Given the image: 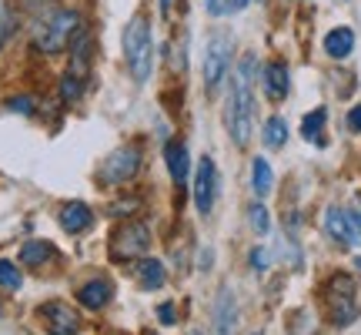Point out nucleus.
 <instances>
[{
	"label": "nucleus",
	"mask_w": 361,
	"mask_h": 335,
	"mask_svg": "<svg viewBox=\"0 0 361 335\" xmlns=\"http://www.w3.org/2000/svg\"><path fill=\"white\" fill-rule=\"evenodd\" d=\"M157 315H161V322L164 325H174V305H171V302H164V305L157 309Z\"/></svg>",
	"instance_id": "nucleus-30"
},
{
	"label": "nucleus",
	"mask_w": 361,
	"mask_h": 335,
	"mask_svg": "<svg viewBox=\"0 0 361 335\" xmlns=\"http://www.w3.org/2000/svg\"><path fill=\"white\" fill-rule=\"evenodd\" d=\"M80 37L78 11H54L34 24V47L40 54H61Z\"/></svg>",
	"instance_id": "nucleus-2"
},
{
	"label": "nucleus",
	"mask_w": 361,
	"mask_h": 335,
	"mask_svg": "<svg viewBox=\"0 0 361 335\" xmlns=\"http://www.w3.org/2000/svg\"><path fill=\"white\" fill-rule=\"evenodd\" d=\"M11 111H20V114H30V111H34V101H30V98H11Z\"/></svg>",
	"instance_id": "nucleus-28"
},
{
	"label": "nucleus",
	"mask_w": 361,
	"mask_h": 335,
	"mask_svg": "<svg viewBox=\"0 0 361 335\" xmlns=\"http://www.w3.org/2000/svg\"><path fill=\"white\" fill-rule=\"evenodd\" d=\"M355 265H358V271H361V255H358V258H355Z\"/></svg>",
	"instance_id": "nucleus-34"
},
{
	"label": "nucleus",
	"mask_w": 361,
	"mask_h": 335,
	"mask_svg": "<svg viewBox=\"0 0 361 335\" xmlns=\"http://www.w3.org/2000/svg\"><path fill=\"white\" fill-rule=\"evenodd\" d=\"M261 141L268 144L271 151L284 148V144H288V121L278 114H271L268 121H264V128H261Z\"/></svg>",
	"instance_id": "nucleus-20"
},
{
	"label": "nucleus",
	"mask_w": 361,
	"mask_h": 335,
	"mask_svg": "<svg viewBox=\"0 0 361 335\" xmlns=\"http://www.w3.org/2000/svg\"><path fill=\"white\" fill-rule=\"evenodd\" d=\"M214 315H218V335H228V332H231L234 322H238V305H234L231 288H221L218 309H214Z\"/></svg>",
	"instance_id": "nucleus-17"
},
{
	"label": "nucleus",
	"mask_w": 361,
	"mask_h": 335,
	"mask_svg": "<svg viewBox=\"0 0 361 335\" xmlns=\"http://www.w3.org/2000/svg\"><path fill=\"white\" fill-rule=\"evenodd\" d=\"M324 121H328V111H324V107L311 111V114L301 121V138L311 144H318V148H324V144H328V138H324Z\"/></svg>",
	"instance_id": "nucleus-18"
},
{
	"label": "nucleus",
	"mask_w": 361,
	"mask_h": 335,
	"mask_svg": "<svg viewBox=\"0 0 361 335\" xmlns=\"http://www.w3.org/2000/svg\"><path fill=\"white\" fill-rule=\"evenodd\" d=\"M255 78H258V57L245 54L241 64L234 67L231 94H228V107H224V121H228L231 141L238 148H247L251 134H255Z\"/></svg>",
	"instance_id": "nucleus-1"
},
{
	"label": "nucleus",
	"mask_w": 361,
	"mask_h": 335,
	"mask_svg": "<svg viewBox=\"0 0 361 335\" xmlns=\"http://www.w3.org/2000/svg\"><path fill=\"white\" fill-rule=\"evenodd\" d=\"M348 215H351V221H355V228L361 232V198H355V208H351Z\"/></svg>",
	"instance_id": "nucleus-32"
},
{
	"label": "nucleus",
	"mask_w": 361,
	"mask_h": 335,
	"mask_svg": "<svg viewBox=\"0 0 361 335\" xmlns=\"http://www.w3.org/2000/svg\"><path fill=\"white\" fill-rule=\"evenodd\" d=\"M47 258H54L51 242L30 238V242H24V248H20V265H47Z\"/></svg>",
	"instance_id": "nucleus-21"
},
{
	"label": "nucleus",
	"mask_w": 361,
	"mask_h": 335,
	"mask_svg": "<svg viewBox=\"0 0 361 335\" xmlns=\"http://www.w3.org/2000/svg\"><path fill=\"white\" fill-rule=\"evenodd\" d=\"M351 51H355V30H351V27H335V30L324 34V54H328V57L345 61Z\"/></svg>",
	"instance_id": "nucleus-16"
},
{
	"label": "nucleus",
	"mask_w": 361,
	"mask_h": 335,
	"mask_svg": "<svg viewBox=\"0 0 361 335\" xmlns=\"http://www.w3.org/2000/svg\"><path fill=\"white\" fill-rule=\"evenodd\" d=\"M130 208H137V201L130 198V201H117L114 208H111V215H130Z\"/></svg>",
	"instance_id": "nucleus-31"
},
{
	"label": "nucleus",
	"mask_w": 361,
	"mask_h": 335,
	"mask_svg": "<svg viewBox=\"0 0 361 335\" xmlns=\"http://www.w3.org/2000/svg\"><path fill=\"white\" fill-rule=\"evenodd\" d=\"M137 168H141V148L137 144H124V148H117V151H111L104 158L97 178L104 184H124V181H130L137 175Z\"/></svg>",
	"instance_id": "nucleus-7"
},
{
	"label": "nucleus",
	"mask_w": 361,
	"mask_h": 335,
	"mask_svg": "<svg viewBox=\"0 0 361 335\" xmlns=\"http://www.w3.org/2000/svg\"><path fill=\"white\" fill-rule=\"evenodd\" d=\"M114 298V285L107 282V278H90L87 285H80V292H78V302L84 305V309H104L107 302Z\"/></svg>",
	"instance_id": "nucleus-13"
},
{
	"label": "nucleus",
	"mask_w": 361,
	"mask_h": 335,
	"mask_svg": "<svg viewBox=\"0 0 361 335\" xmlns=\"http://www.w3.org/2000/svg\"><path fill=\"white\" fill-rule=\"evenodd\" d=\"M251 4V0H207L204 7L211 17H231V13H241Z\"/></svg>",
	"instance_id": "nucleus-23"
},
{
	"label": "nucleus",
	"mask_w": 361,
	"mask_h": 335,
	"mask_svg": "<svg viewBox=\"0 0 361 335\" xmlns=\"http://www.w3.org/2000/svg\"><path fill=\"white\" fill-rule=\"evenodd\" d=\"M0 285H4V288H11V292H17V288L24 285L20 269H17L13 261H7V258H0Z\"/></svg>",
	"instance_id": "nucleus-24"
},
{
	"label": "nucleus",
	"mask_w": 361,
	"mask_h": 335,
	"mask_svg": "<svg viewBox=\"0 0 361 335\" xmlns=\"http://www.w3.org/2000/svg\"><path fill=\"white\" fill-rule=\"evenodd\" d=\"M268 261H271V255H268V248H255V252H251V269L258 271H268Z\"/></svg>",
	"instance_id": "nucleus-27"
},
{
	"label": "nucleus",
	"mask_w": 361,
	"mask_h": 335,
	"mask_svg": "<svg viewBox=\"0 0 361 335\" xmlns=\"http://www.w3.org/2000/svg\"><path fill=\"white\" fill-rule=\"evenodd\" d=\"M214 201H218V165H214V158L204 155L194 171V205L201 215H211Z\"/></svg>",
	"instance_id": "nucleus-8"
},
{
	"label": "nucleus",
	"mask_w": 361,
	"mask_h": 335,
	"mask_svg": "<svg viewBox=\"0 0 361 335\" xmlns=\"http://www.w3.org/2000/svg\"><path fill=\"white\" fill-rule=\"evenodd\" d=\"M124 57H128L130 78L144 84L151 78V67H154V44H151V24L144 13H134L124 27Z\"/></svg>",
	"instance_id": "nucleus-3"
},
{
	"label": "nucleus",
	"mask_w": 361,
	"mask_h": 335,
	"mask_svg": "<svg viewBox=\"0 0 361 335\" xmlns=\"http://www.w3.org/2000/svg\"><path fill=\"white\" fill-rule=\"evenodd\" d=\"M164 161H168V171L174 184H188V175H191V158H188V144L184 141H168L164 148Z\"/></svg>",
	"instance_id": "nucleus-14"
},
{
	"label": "nucleus",
	"mask_w": 361,
	"mask_h": 335,
	"mask_svg": "<svg viewBox=\"0 0 361 335\" xmlns=\"http://www.w3.org/2000/svg\"><path fill=\"white\" fill-rule=\"evenodd\" d=\"M348 131L361 134V104H355V107L348 111Z\"/></svg>",
	"instance_id": "nucleus-29"
},
{
	"label": "nucleus",
	"mask_w": 361,
	"mask_h": 335,
	"mask_svg": "<svg viewBox=\"0 0 361 335\" xmlns=\"http://www.w3.org/2000/svg\"><path fill=\"white\" fill-rule=\"evenodd\" d=\"M151 248V225L147 221H128L111 238V258L114 261H137Z\"/></svg>",
	"instance_id": "nucleus-5"
},
{
	"label": "nucleus",
	"mask_w": 361,
	"mask_h": 335,
	"mask_svg": "<svg viewBox=\"0 0 361 335\" xmlns=\"http://www.w3.org/2000/svg\"><path fill=\"white\" fill-rule=\"evenodd\" d=\"M231 51H234V44L228 34H214V37L207 40V51H204V90L207 94H214L224 84L228 67H231Z\"/></svg>",
	"instance_id": "nucleus-6"
},
{
	"label": "nucleus",
	"mask_w": 361,
	"mask_h": 335,
	"mask_svg": "<svg viewBox=\"0 0 361 335\" xmlns=\"http://www.w3.org/2000/svg\"><path fill=\"white\" fill-rule=\"evenodd\" d=\"M84 84H87V78H84V74L64 71V78H61V98H64V104L80 101V94H84Z\"/></svg>",
	"instance_id": "nucleus-22"
},
{
	"label": "nucleus",
	"mask_w": 361,
	"mask_h": 335,
	"mask_svg": "<svg viewBox=\"0 0 361 335\" xmlns=\"http://www.w3.org/2000/svg\"><path fill=\"white\" fill-rule=\"evenodd\" d=\"M134 275H137V282H141L144 292H154V288H161V285L168 282V269H164V261H157V258H137Z\"/></svg>",
	"instance_id": "nucleus-15"
},
{
	"label": "nucleus",
	"mask_w": 361,
	"mask_h": 335,
	"mask_svg": "<svg viewBox=\"0 0 361 335\" xmlns=\"http://www.w3.org/2000/svg\"><path fill=\"white\" fill-rule=\"evenodd\" d=\"M324 232L341 248H355L361 242V232L355 228V221H351V215L345 208H328L324 211Z\"/></svg>",
	"instance_id": "nucleus-10"
},
{
	"label": "nucleus",
	"mask_w": 361,
	"mask_h": 335,
	"mask_svg": "<svg viewBox=\"0 0 361 335\" xmlns=\"http://www.w3.org/2000/svg\"><path fill=\"white\" fill-rule=\"evenodd\" d=\"M255 335H261V332H255Z\"/></svg>",
	"instance_id": "nucleus-35"
},
{
	"label": "nucleus",
	"mask_w": 361,
	"mask_h": 335,
	"mask_svg": "<svg viewBox=\"0 0 361 335\" xmlns=\"http://www.w3.org/2000/svg\"><path fill=\"white\" fill-rule=\"evenodd\" d=\"M247 221H251V228L258 235H268L271 228V215H268V208L261 205V201H255V205L247 208Z\"/></svg>",
	"instance_id": "nucleus-25"
},
{
	"label": "nucleus",
	"mask_w": 361,
	"mask_h": 335,
	"mask_svg": "<svg viewBox=\"0 0 361 335\" xmlns=\"http://www.w3.org/2000/svg\"><path fill=\"white\" fill-rule=\"evenodd\" d=\"M171 11V0H161V13H168Z\"/></svg>",
	"instance_id": "nucleus-33"
},
{
	"label": "nucleus",
	"mask_w": 361,
	"mask_h": 335,
	"mask_svg": "<svg viewBox=\"0 0 361 335\" xmlns=\"http://www.w3.org/2000/svg\"><path fill=\"white\" fill-rule=\"evenodd\" d=\"M40 319H44L47 335H78L80 332L78 312L71 309V305H64V302H47V305H40Z\"/></svg>",
	"instance_id": "nucleus-9"
},
{
	"label": "nucleus",
	"mask_w": 361,
	"mask_h": 335,
	"mask_svg": "<svg viewBox=\"0 0 361 335\" xmlns=\"http://www.w3.org/2000/svg\"><path fill=\"white\" fill-rule=\"evenodd\" d=\"M261 88H264V94H268V101H284L288 90H291L288 64H284V61H268L264 71H261Z\"/></svg>",
	"instance_id": "nucleus-11"
},
{
	"label": "nucleus",
	"mask_w": 361,
	"mask_h": 335,
	"mask_svg": "<svg viewBox=\"0 0 361 335\" xmlns=\"http://www.w3.org/2000/svg\"><path fill=\"white\" fill-rule=\"evenodd\" d=\"M57 221H61V228H64L67 235H80L94 225V211H90L84 201H67V205L57 211Z\"/></svg>",
	"instance_id": "nucleus-12"
},
{
	"label": "nucleus",
	"mask_w": 361,
	"mask_h": 335,
	"mask_svg": "<svg viewBox=\"0 0 361 335\" xmlns=\"http://www.w3.org/2000/svg\"><path fill=\"white\" fill-rule=\"evenodd\" d=\"M13 34V13L7 7V0H0V47L7 44V37Z\"/></svg>",
	"instance_id": "nucleus-26"
},
{
	"label": "nucleus",
	"mask_w": 361,
	"mask_h": 335,
	"mask_svg": "<svg viewBox=\"0 0 361 335\" xmlns=\"http://www.w3.org/2000/svg\"><path fill=\"white\" fill-rule=\"evenodd\" d=\"M251 188L258 198H268L271 188H274V171H271L268 158H255L251 161Z\"/></svg>",
	"instance_id": "nucleus-19"
},
{
	"label": "nucleus",
	"mask_w": 361,
	"mask_h": 335,
	"mask_svg": "<svg viewBox=\"0 0 361 335\" xmlns=\"http://www.w3.org/2000/svg\"><path fill=\"white\" fill-rule=\"evenodd\" d=\"M324 309L331 315L335 325H351L355 315H358V285L351 275L345 271H335L328 282H324Z\"/></svg>",
	"instance_id": "nucleus-4"
}]
</instances>
